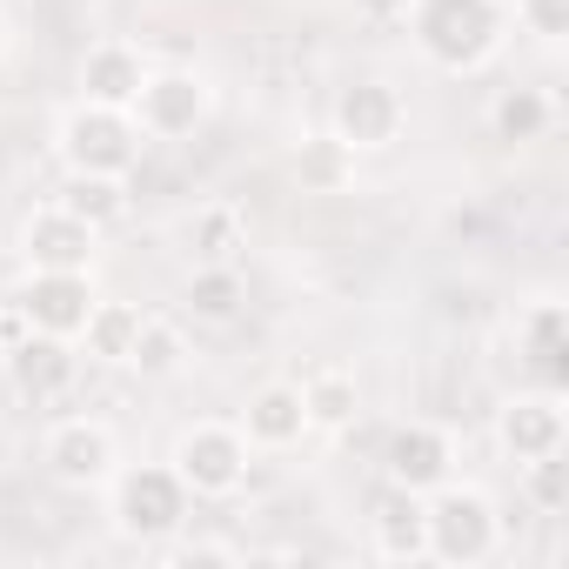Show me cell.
<instances>
[{
    "mask_svg": "<svg viewBox=\"0 0 569 569\" xmlns=\"http://www.w3.org/2000/svg\"><path fill=\"white\" fill-rule=\"evenodd\" d=\"M416 21V48L442 68V74H469L496 54L502 41V8L496 0H409Z\"/></svg>",
    "mask_w": 569,
    "mask_h": 569,
    "instance_id": "obj_1",
    "label": "cell"
},
{
    "mask_svg": "<svg viewBox=\"0 0 569 569\" xmlns=\"http://www.w3.org/2000/svg\"><path fill=\"white\" fill-rule=\"evenodd\" d=\"M108 516L128 542H168L188 522V482L174 476V462H134L108 476Z\"/></svg>",
    "mask_w": 569,
    "mask_h": 569,
    "instance_id": "obj_2",
    "label": "cell"
},
{
    "mask_svg": "<svg viewBox=\"0 0 569 569\" xmlns=\"http://www.w3.org/2000/svg\"><path fill=\"white\" fill-rule=\"evenodd\" d=\"M61 161H68V174H114V181H128L134 174V161H141V128H134V114H121V108H94V101H74L68 114H61Z\"/></svg>",
    "mask_w": 569,
    "mask_h": 569,
    "instance_id": "obj_3",
    "label": "cell"
},
{
    "mask_svg": "<svg viewBox=\"0 0 569 569\" xmlns=\"http://www.w3.org/2000/svg\"><path fill=\"white\" fill-rule=\"evenodd\" d=\"M422 516H429V556L436 562H462L469 569V562H489L496 556L502 522H496V502L482 489L442 482V489L422 496Z\"/></svg>",
    "mask_w": 569,
    "mask_h": 569,
    "instance_id": "obj_4",
    "label": "cell"
},
{
    "mask_svg": "<svg viewBox=\"0 0 569 569\" xmlns=\"http://www.w3.org/2000/svg\"><path fill=\"white\" fill-rule=\"evenodd\" d=\"M174 476L188 496H234L248 482V436L234 422H194L174 442Z\"/></svg>",
    "mask_w": 569,
    "mask_h": 569,
    "instance_id": "obj_5",
    "label": "cell"
},
{
    "mask_svg": "<svg viewBox=\"0 0 569 569\" xmlns=\"http://www.w3.org/2000/svg\"><path fill=\"white\" fill-rule=\"evenodd\" d=\"M134 128L154 134V141H181L208 121V81L194 68H148L141 94H134Z\"/></svg>",
    "mask_w": 569,
    "mask_h": 569,
    "instance_id": "obj_6",
    "label": "cell"
},
{
    "mask_svg": "<svg viewBox=\"0 0 569 569\" xmlns=\"http://www.w3.org/2000/svg\"><path fill=\"white\" fill-rule=\"evenodd\" d=\"M336 148H349V154H376V148H396L402 141V121H409V108H402V94L389 88V81H349L342 94H336Z\"/></svg>",
    "mask_w": 569,
    "mask_h": 569,
    "instance_id": "obj_7",
    "label": "cell"
},
{
    "mask_svg": "<svg viewBox=\"0 0 569 569\" xmlns=\"http://www.w3.org/2000/svg\"><path fill=\"white\" fill-rule=\"evenodd\" d=\"M14 309L28 316V329L74 342L94 316V281H88V268H28V289L14 296Z\"/></svg>",
    "mask_w": 569,
    "mask_h": 569,
    "instance_id": "obj_8",
    "label": "cell"
},
{
    "mask_svg": "<svg viewBox=\"0 0 569 569\" xmlns=\"http://www.w3.org/2000/svg\"><path fill=\"white\" fill-rule=\"evenodd\" d=\"M48 476L68 482V489H101L114 476V429L94 422V416H68L48 429Z\"/></svg>",
    "mask_w": 569,
    "mask_h": 569,
    "instance_id": "obj_9",
    "label": "cell"
},
{
    "mask_svg": "<svg viewBox=\"0 0 569 569\" xmlns=\"http://www.w3.org/2000/svg\"><path fill=\"white\" fill-rule=\"evenodd\" d=\"M0 362H8V382H14L28 402L68 396V389H74V369H81L74 342H68V336H41V329H28L14 349H0Z\"/></svg>",
    "mask_w": 569,
    "mask_h": 569,
    "instance_id": "obj_10",
    "label": "cell"
},
{
    "mask_svg": "<svg viewBox=\"0 0 569 569\" xmlns=\"http://www.w3.org/2000/svg\"><path fill=\"white\" fill-rule=\"evenodd\" d=\"M449 462H456V449H449V436H442L436 422H402V429L382 442V476H389L396 489H416V496L442 489V482H449Z\"/></svg>",
    "mask_w": 569,
    "mask_h": 569,
    "instance_id": "obj_11",
    "label": "cell"
},
{
    "mask_svg": "<svg viewBox=\"0 0 569 569\" xmlns=\"http://www.w3.org/2000/svg\"><path fill=\"white\" fill-rule=\"evenodd\" d=\"M496 442L516 456V462H536V456H556L562 442H569V416H562V402H556V389H542V396H516V402H502V416H496Z\"/></svg>",
    "mask_w": 569,
    "mask_h": 569,
    "instance_id": "obj_12",
    "label": "cell"
},
{
    "mask_svg": "<svg viewBox=\"0 0 569 569\" xmlns=\"http://www.w3.org/2000/svg\"><path fill=\"white\" fill-rule=\"evenodd\" d=\"M94 241H101V228H88V221L68 214L61 201L41 208V214H28V228H21L28 268H88V261H94Z\"/></svg>",
    "mask_w": 569,
    "mask_h": 569,
    "instance_id": "obj_13",
    "label": "cell"
},
{
    "mask_svg": "<svg viewBox=\"0 0 569 569\" xmlns=\"http://www.w3.org/2000/svg\"><path fill=\"white\" fill-rule=\"evenodd\" d=\"M241 436H248V449H296V442L309 436L302 389H296V382H268V389H254L248 409H241Z\"/></svg>",
    "mask_w": 569,
    "mask_h": 569,
    "instance_id": "obj_14",
    "label": "cell"
},
{
    "mask_svg": "<svg viewBox=\"0 0 569 569\" xmlns=\"http://www.w3.org/2000/svg\"><path fill=\"white\" fill-rule=\"evenodd\" d=\"M141 81H148V61H141V48H128V41H101V48H88V61H81V101H94V108H134V94H141Z\"/></svg>",
    "mask_w": 569,
    "mask_h": 569,
    "instance_id": "obj_15",
    "label": "cell"
},
{
    "mask_svg": "<svg viewBox=\"0 0 569 569\" xmlns=\"http://www.w3.org/2000/svg\"><path fill=\"white\" fill-rule=\"evenodd\" d=\"M376 556L389 562H422L429 556V516H422V496L416 489H382L376 502Z\"/></svg>",
    "mask_w": 569,
    "mask_h": 569,
    "instance_id": "obj_16",
    "label": "cell"
},
{
    "mask_svg": "<svg viewBox=\"0 0 569 569\" xmlns=\"http://www.w3.org/2000/svg\"><path fill=\"white\" fill-rule=\"evenodd\" d=\"M522 356L542 376V389L569 382V316H562V302H536L522 316Z\"/></svg>",
    "mask_w": 569,
    "mask_h": 569,
    "instance_id": "obj_17",
    "label": "cell"
},
{
    "mask_svg": "<svg viewBox=\"0 0 569 569\" xmlns=\"http://www.w3.org/2000/svg\"><path fill=\"white\" fill-rule=\"evenodd\" d=\"M549 121H556V108H549L542 88H502V94L489 101V134H496L502 148H529V141H542Z\"/></svg>",
    "mask_w": 569,
    "mask_h": 569,
    "instance_id": "obj_18",
    "label": "cell"
},
{
    "mask_svg": "<svg viewBox=\"0 0 569 569\" xmlns=\"http://www.w3.org/2000/svg\"><path fill=\"white\" fill-rule=\"evenodd\" d=\"M241 302H248V281L234 261H194V274H188V316L194 322H234Z\"/></svg>",
    "mask_w": 569,
    "mask_h": 569,
    "instance_id": "obj_19",
    "label": "cell"
},
{
    "mask_svg": "<svg viewBox=\"0 0 569 569\" xmlns=\"http://www.w3.org/2000/svg\"><path fill=\"white\" fill-rule=\"evenodd\" d=\"M188 241H194V261H241V248H248V214L228 208V201H208V208L188 221Z\"/></svg>",
    "mask_w": 569,
    "mask_h": 569,
    "instance_id": "obj_20",
    "label": "cell"
},
{
    "mask_svg": "<svg viewBox=\"0 0 569 569\" xmlns=\"http://www.w3.org/2000/svg\"><path fill=\"white\" fill-rule=\"evenodd\" d=\"M134 336H141V309L134 302H94V316H88V329L74 342H88L94 362H128Z\"/></svg>",
    "mask_w": 569,
    "mask_h": 569,
    "instance_id": "obj_21",
    "label": "cell"
},
{
    "mask_svg": "<svg viewBox=\"0 0 569 569\" xmlns=\"http://www.w3.org/2000/svg\"><path fill=\"white\" fill-rule=\"evenodd\" d=\"M181 362H188V336L174 322H161V316H141V336L128 349V369H141L148 382H168V376H181Z\"/></svg>",
    "mask_w": 569,
    "mask_h": 569,
    "instance_id": "obj_22",
    "label": "cell"
},
{
    "mask_svg": "<svg viewBox=\"0 0 569 569\" xmlns=\"http://www.w3.org/2000/svg\"><path fill=\"white\" fill-rule=\"evenodd\" d=\"M61 208H68V214H81L88 228H108V221H121V214H128V188H121L114 174H68Z\"/></svg>",
    "mask_w": 569,
    "mask_h": 569,
    "instance_id": "obj_23",
    "label": "cell"
},
{
    "mask_svg": "<svg viewBox=\"0 0 569 569\" xmlns=\"http://www.w3.org/2000/svg\"><path fill=\"white\" fill-rule=\"evenodd\" d=\"M302 389V409H309V429H342L349 416H356V376H342V369H316L309 382H296Z\"/></svg>",
    "mask_w": 569,
    "mask_h": 569,
    "instance_id": "obj_24",
    "label": "cell"
},
{
    "mask_svg": "<svg viewBox=\"0 0 569 569\" xmlns=\"http://www.w3.org/2000/svg\"><path fill=\"white\" fill-rule=\"evenodd\" d=\"M522 469H529V496H536L542 516L569 509V462H562V449H556V456H536V462H522Z\"/></svg>",
    "mask_w": 569,
    "mask_h": 569,
    "instance_id": "obj_25",
    "label": "cell"
},
{
    "mask_svg": "<svg viewBox=\"0 0 569 569\" xmlns=\"http://www.w3.org/2000/svg\"><path fill=\"white\" fill-rule=\"evenodd\" d=\"M516 21L536 41H562L569 34V0H516Z\"/></svg>",
    "mask_w": 569,
    "mask_h": 569,
    "instance_id": "obj_26",
    "label": "cell"
},
{
    "mask_svg": "<svg viewBox=\"0 0 569 569\" xmlns=\"http://www.w3.org/2000/svg\"><path fill=\"white\" fill-rule=\"evenodd\" d=\"M174 556H181V562H241L234 542H181Z\"/></svg>",
    "mask_w": 569,
    "mask_h": 569,
    "instance_id": "obj_27",
    "label": "cell"
},
{
    "mask_svg": "<svg viewBox=\"0 0 569 569\" xmlns=\"http://www.w3.org/2000/svg\"><path fill=\"white\" fill-rule=\"evenodd\" d=\"M21 336H28V316H21V309L8 302V309H0V349H14Z\"/></svg>",
    "mask_w": 569,
    "mask_h": 569,
    "instance_id": "obj_28",
    "label": "cell"
},
{
    "mask_svg": "<svg viewBox=\"0 0 569 569\" xmlns=\"http://www.w3.org/2000/svg\"><path fill=\"white\" fill-rule=\"evenodd\" d=\"M356 8H362L369 21H402V14H409V0H356Z\"/></svg>",
    "mask_w": 569,
    "mask_h": 569,
    "instance_id": "obj_29",
    "label": "cell"
},
{
    "mask_svg": "<svg viewBox=\"0 0 569 569\" xmlns=\"http://www.w3.org/2000/svg\"><path fill=\"white\" fill-rule=\"evenodd\" d=\"M0 54H8V21H0Z\"/></svg>",
    "mask_w": 569,
    "mask_h": 569,
    "instance_id": "obj_30",
    "label": "cell"
}]
</instances>
